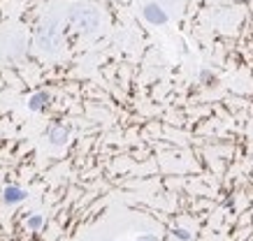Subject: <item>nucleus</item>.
Segmentation results:
<instances>
[{
  "mask_svg": "<svg viewBox=\"0 0 253 241\" xmlns=\"http://www.w3.org/2000/svg\"><path fill=\"white\" fill-rule=\"evenodd\" d=\"M33 42L38 47L40 54H58L63 47V31H61V21L54 16H46L38 24Z\"/></svg>",
  "mask_w": 253,
  "mask_h": 241,
  "instance_id": "f257e3e1",
  "label": "nucleus"
},
{
  "mask_svg": "<svg viewBox=\"0 0 253 241\" xmlns=\"http://www.w3.org/2000/svg\"><path fill=\"white\" fill-rule=\"evenodd\" d=\"M68 24L77 33H82V35H93V33H98L102 28V14H100L98 7L79 2V5L70 7Z\"/></svg>",
  "mask_w": 253,
  "mask_h": 241,
  "instance_id": "f03ea898",
  "label": "nucleus"
},
{
  "mask_svg": "<svg viewBox=\"0 0 253 241\" xmlns=\"http://www.w3.org/2000/svg\"><path fill=\"white\" fill-rule=\"evenodd\" d=\"M142 16H144V21H149L151 26H165L169 21L168 9H163L158 2H146L144 7H142Z\"/></svg>",
  "mask_w": 253,
  "mask_h": 241,
  "instance_id": "7ed1b4c3",
  "label": "nucleus"
},
{
  "mask_svg": "<svg viewBox=\"0 0 253 241\" xmlns=\"http://www.w3.org/2000/svg\"><path fill=\"white\" fill-rule=\"evenodd\" d=\"M46 137H49V141L54 146H63L70 139V128L65 123H51L46 128Z\"/></svg>",
  "mask_w": 253,
  "mask_h": 241,
  "instance_id": "20e7f679",
  "label": "nucleus"
},
{
  "mask_svg": "<svg viewBox=\"0 0 253 241\" xmlns=\"http://www.w3.org/2000/svg\"><path fill=\"white\" fill-rule=\"evenodd\" d=\"M51 107V93L49 91H35L28 98V109L31 111H46Z\"/></svg>",
  "mask_w": 253,
  "mask_h": 241,
  "instance_id": "39448f33",
  "label": "nucleus"
},
{
  "mask_svg": "<svg viewBox=\"0 0 253 241\" xmlns=\"http://www.w3.org/2000/svg\"><path fill=\"white\" fill-rule=\"evenodd\" d=\"M26 200V190L23 188H19V186H7L5 190H2V202L5 204H19V202H23Z\"/></svg>",
  "mask_w": 253,
  "mask_h": 241,
  "instance_id": "423d86ee",
  "label": "nucleus"
},
{
  "mask_svg": "<svg viewBox=\"0 0 253 241\" xmlns=\"http://www.w3.org/2000/svg\"><path fill=\"white\" fill-rule=\"evenodd\" d=\"M200 81H202L205 86H214L218 79H216V74L211 70H202V72H200Z\"/></svg>",
  "mask_w": 253,
  "mask_h": 241,
  "instance_id": "0eeeda50",
  "label": "nucleus"
},
{
  "mask_svg": "<svg viewBox=\"0 0 253 241\" xmlns=\"http://www.w3.org/2000/svg\"><path fill=\"white\" fill-rule=\"evenodd\" d=\"M26 225L31 227V230H40V227H42V216H31L26 220Z\"/></svg>",
  "mask_w": 253,
  "mask_h": 241,
  "instance_id": "6e6552de",
  "label": "nucleus"
},
{
  "mask_svg": "<svg viewBox=\"0 0 253 241\" xmlns=\"http://www.w3.org/2000/svg\"><path fill=\"white\" fill-rule=\"evenodd\" d=\"M154 2H158V5L165 9V7H179L184 0H154Z\"/></svg>",
  "mask_w": 253,
  "mask_h": 241,
  "instance_id": "1a4fd4ad",
  "label": "nucleus"
},
{
  "mask_svg": "<svg viewBox=\"0 0 253 241\" xmlns=\"http://www.w3.org/2000/svg\"><path fill=\"white\" fill-rule=\"evenodd\" d=\"M174 239H179V241H191V234L186 232V230H174Z\"/></svg>",
  "mask_w": 253,
  "mask_h": 241,
  "instance_id": "9d476101",
  "label": "nucleus"
},
{
  "mask_svg": "<svg viewBox=\"0 0 253 241\" xmlns=\"http://www.w3.org/2000/svg\"><path fill=\"white\" fill-rule=\"evenodd\" d=\"M137 241H158V237H154V234H142V237H137Z\"/></svg>",
  "mask_w": 253,
  "mask_h": 241,
  "instance_id": "9b49d317",
  "label": "nucleus"
}]
</instances>
